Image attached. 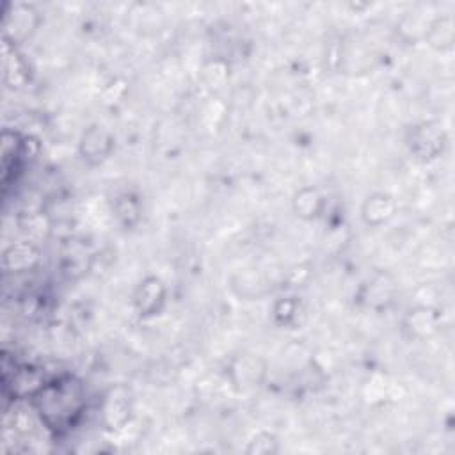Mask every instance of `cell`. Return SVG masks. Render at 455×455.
<instances>
[{"label": "cell", "mask_w": 455, "mask_h": 455, "mask_svg": "<svg viewBox=\"0 0 455 455\" xmlns=\"http://www.w3.org/2000/svg\"><path fill=\"white\" fill-rule=\"evenodd\" d=\"M36 406L41 418L50 429L71 425L84 407V393L75 379L66 377L41 386L36 393Z\"/></svg>", "instance_id": "cell-1"}, {"label": "cell", "mask_w": 455, "mask_h": 455, "mask_svg": "<svg viewBox=\"0 0 455 455\" xmlns=\"http://www.w3.org/2000/svg\"><path fill=\"white\" fill-rule=\"evenodd\" d=\"M160 292H162V286H160L159 279H148L141 286V297H139L142 310H155L157 301H162V293Z\"/></svg>", "instance_id": "cell-3"}, {"label": "cell", "mask_w": 455, "mask_h": 455, "mask_svg": "<svg viewBox=\"0 0 455 455\" xmlns=\"http://www.w3.org/2000/svg\"><path fill=\"white\" fill-rule=\"evenodd\" d=\"M393 212V201L388 196H374L368 200L367 207H365V217L368 222H382L388 219Z\"/></svg>", "instance_id": "cell-2"}]
</instances>
